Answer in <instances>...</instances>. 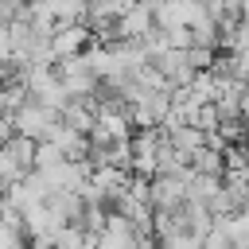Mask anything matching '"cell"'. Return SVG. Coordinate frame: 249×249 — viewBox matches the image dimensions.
<instances>
[{
    "instance_id": "6da1fadb",
    "label": "cell",
    "mask_w": 249,
    "mask_h": 249,
    "mask_svg": "<svg viewBox=\"0 0 249 249\" xmlns=\"http://www.w3.org/2000/svg\"><path fill=\"white\" fill-rule=\"evenodd\" d=\"M58 117H62V113H54V109H47V105H39V101H27L23 109L12 113L16 132H19V136H31V140H51Z\"/></svg>"
},
{
    "instance_id": "7a4b0ae2",
    "label": "cell",
    "mask_w": 249,
    "mask_h": 249,
    "mask_svg": "<svg viewBox=\"0 0 249 249\" xmlns=\"http://www.w3.org/2000/svg\"><path fill=\"white\" fill-rule=\"evenodd\" d=\"M191 175H167V171H160L152 179V206L156 210H183L191 202V191H187L191 187Z\"/></svg>"
},
{
    "instance_id": "3957f363",
    "label": "cell",
    "mask_w": 249,
    "mask_h": 249,
    "mask_svg": "<svg viewBox=\"0 0 249 249\" xmlns=\"http://www.w3.org/2000/svg\"><path fill=\"white\" fill-rule=\"evenodd\" d=\"M51 43H54V54H58V58L86 54V51L93 47V27H89V23H62V27L51 35Z\"/></svg>"
},
{
    "instance_id": "277c9868",
    "label": "cell",
    "mask_w": 249,
    "mask_h": 249,
    "mask_svg": "<svg viewBox=\"0 0 249 249\" xmlns=\"http://www.w3.org/2000/svg\"><path fill=\"white\" fill-rule=\"evenodd\" d=\"M160 23H156V12L140 0L136 8H128L121 19H117V35H121V43H136V39H144L148 31H156Z\"/></svg>"
},
{
    "instance_id": "5b68a950",
    "label": "cell",
    "mask_w": 249,
    "mask_h": 249,
    "mask_svg": "<svg viewBox=\"0 0 249 249\" xmlns=\"http://www.w3.org/2000/svg\"><path fill=\"white\" fill-rule=\"evenodd\" d=\"M51 140L66 152V160H89V152H93V144H89V136L86 132H78V128H70V124H62V117H58V124H54V132H51Z\"/></svg>"
},
{
    "instance_id": "8992f818",
    "label": "cell",
    "mask_w": 249,
    "mask_h": 249,
    "mask_svg": "<svg viewBox=\"0 0 249 249\" xmlns=\"http://www.w3.org/2000/svg\"><path fill=\"white\" fill-rule=\"evenodd\" d=\"M163 132H167L171 148H175V152H183L187 160H191L198 148H206V132H202V128H195V124H167Z\"/></svg>"
},
{
    "instance_id": "52a82bcc",
    "label": "cell",
    "mask_w": 249,
    "mask_h": 249,
    "mask_svg": "<svg viewBox=\"0 0 249 249\" xmlns=\"http://www.w3.org/2000/svg\"><path fill=\"white\" fill-rule=\"evenodd\" d=\"M4 152H8V156L23 167V171H35V152H39V140H31V136H19V132H16V136L4 144Z\"/></svg>"
},
{
    "instance_id": "ba28073f",
    "label": "cell",
    "mask_w": 249,
    "mask_h": 249,
    "mask_svg": "<svg viewBox=\"0 0 249 249\" xmlns=\"http://www.w3.org/2000/svg\"><path fill=\"white\" fill-rule=\"evenodd\" d=\"M222 187H226V179H222V175H198V171H195L187 191H191V198H195V202H206V206H210V202L222 195Z\"/></svg>"
},
{
    "instance_id": "9c48e42d",
    "label": "cell",
    "mask_w": 249,
    "mask_h": 249,
    "mask_svg": "<svg viewBox=\"0 0 249 249\" xmlns=\"http://www.w3.org/2000/svg\"><path fill=\"white\" fill-rule=\"evenodd\" d=\"M191 167H195L198 175H222V179H226V152H218V148H198V152L191 156Z\"/></svg>"
},
{
    "instance_id": "30bf717a",
    "label": "cell",
    "mask_w": 249,
    "mask_h": 249,
    "mask_svg": "<svg viewBox=\"0 0 249 249\" xmlns=\"http://www.w3.org/2000/svg\"><path fill=\"white\" fill-rule=\"evenodd\" d=\"M58 27L62 23H89V0H51Z\"/></svg>"
},
{
    "instance_id": "8fae6325",
    "label": "cell",
    "mask_w": 249,
    "mask_h": 249,
    "mask_svg": "<svg viewBox=\"0 0 249 249\" xmlns=\"http://www.w3.org/2000/svg\"><path fill=\"white\" fill-rule=\"evenodd\" d=\"M218 132H222L226 144H245V140H249V121H245V117H226V121L218 124Z\"/></svg>"
},
{
    "instance_id": "7c38bea8",
    "label": "cell",
    "mask_w": 249,
    "mask_h": 249,
    "mask_svg": "<svg viewBox=\"0 0 249 249\" xmlns=\"http://www.w3.org/2000/svg\"><path fill=\"white\" fill-rule=\"evenodd\" d=\"M66 160V152L54 144V140H39V152H35V171H47V167H54V163H62Z\"/></svg>"
},
{
    "instance_id": "4fadbf2b",
    "label": "cell",
    "mask_w": 249,
    "mask_h": 249,
    "mask_svg": "<svg viewBox=\"0 0 249 249\" xmlns=\"http://www.w3.org/2000/svg\"><path fill=\"white\" fill-rule=\"evenodd\" d=\"M187 62H191L198 74H202V70H214L218 51H214V47H191V51H187Z\"/></svg>"
},
{
    "instance_id": "5bb4252c",
    "label": "cell",
    "mask_w": 249,
    "mask_h": 249,
    "mask_svg": "<svg viewBox=\"0 0 249 249\" xmlns=\"http://www.w3.org/2000/svg\"><path fill=\"white\" fill-rule=\"evenodd\" d=\"M191 124H195V128H202V132H214V128L222 124V113H218V105H198Z\"/></svg>"
},
{
    "instance_id": "9a60e30c",
    "label": "cell",
    "mask_w": 249,
    "mask_h": 249,
    "mask_svg": "<svg viewBox=\"0 0 249 249\" xmlns=\"http://www.w3.org/2000/svg\"><path fill=\"white\" fill-rule=\"evenodd\" d=\"M241 4L245 0H206V12H210V19H226V16H241Z\"/></svg>"
},
{
    "instance_id": "2e32d148",
    "label": "cell",
    "mask_w": 249,
    "mask_h": 249,
    "mask_svg": "<svg viewBox=\"0 0 249 249\" xmlns=\"http://www.w3.org/2000/svg\"><path fill=\"white\" fill-rule=\"evenodd\" d=\"M12 136H16V121H12V113H0V148H4Z\"/></svg>"
},
{
    "instance_id": "e0dca14e",
    "label": "cell",
    "mask_w": 249,
    "mask_h": 249,
    "mask_svg": "<svg viewBox=\"0 0 249 249\" xmlns=\"http://www.w3.org/2000/svg\"><path fill=\"white\" fill-rule=\"evenodd\" d=\"M27 4H47V0H27Z\"/></svg>"
}]
</instances>
